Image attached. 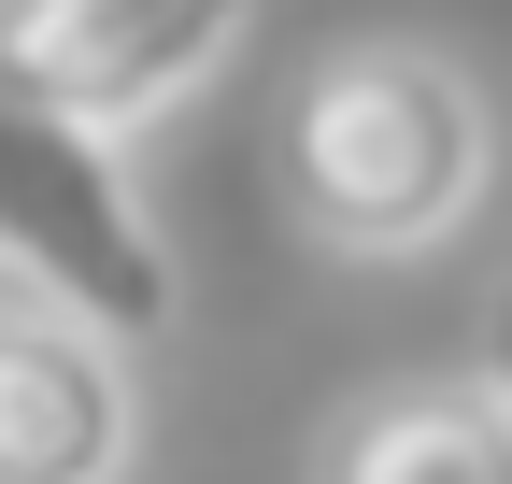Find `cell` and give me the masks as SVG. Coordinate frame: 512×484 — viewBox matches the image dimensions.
<instances>
[{
    "mask_svg": "<svg viewBox=\"0 0 512 484\" xmlns=\"http://www.w3.org/2000/svg\"><path fill=\"white\" fill-rule=\"evenodd\" d=\"M143 385L128 356L43 299H0V484H128Z\"/></svg>",
    "mask_w": 512,
    "mask_h": 484,
    "instance_id": "cell-4",
    "label": "cell"
},
{
    "mask_svg": "<svg viewBox=\"0 0 512 484\" xmlns=\"http://www.w3.org/2000/svg\"><path fill=\"white\" fill-rule=\"evenodd\" d=\"M285 214L328 257H441L498 186V100L456 43L356 29L285 86Z\"/></svg>",
    "mask_w": 512,
    "mask_h": 484,
    "instance_id": "cell-1",
    "label": "cell"
},
{
    "mask_svg": "<svg viewBox=\"0 0 512 484\" xmlns=\"http://www.w3.org/2000/svg\"><path fill=\"white\" fill-rule=\"evenodd\" d=\"M242 29L256 0H0V86L72 114L86 143H128L171 100H200Z\"/></svg>",
    "mask_w": 512,
    "mask_h": 484,
    "instance_id": "cell-3",
    "label": "cell"
},
{
    "mask_svg": "<svg viewBox=\"0 0 512 484\" xmlns=\"http://www.w3.org/2000/svg\"><path fill=\"white\" fill-rule=\"evenodd\" d=\"M470 385H484V399H498V413H512V285H498V299H484V371H470Z\"/></svg>",
    "mask_w": 512,
    "mask_h": 484,
    "instance_id": "cell-6",
    "label": "cell"
},
{
    "mask_svg": "<svg viewBox=\"0 0 512 484\" xmlns=\"http://www.w3.org/2000/svg\"><path fill=\"white\" fill-rule=\"evenodd\" d=\"M313 484H512V413L484 385H399V399L342 413Z\"/></svg>",
    "mask_w": 512,
    "mask_h": 484,
    "instance_id": "cell-5",
    "label": "cell"
},
{
    "mask_svg": "<svg viewBox=\"0 0 512 484\" xmlns=\"http://www.w3.org/2000/svg\"><path fill=\"white\" fill-rule=\"evenodd\" d=\"M0 299H43V314L100 328L114 356L185 314L171 228L128 186V143H86L72 114H43L15 86H0Z\"/></svg>",
    "mask_w": 512,
    "mask_h": 484,
    "instance_id": "cell-2",
    "label": "cell"
}]
</instances>
